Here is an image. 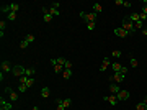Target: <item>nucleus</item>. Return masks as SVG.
I'll list each match as a JSON object with an SVG mask.
<instances>
[{"label":"nucleus","instance_id":"obj_1","mask_svg":"<svg viewBox=\"0 0 147 110\" xmlns=\"http://www.w3.org/2000/svg\"><path fill=\"white\" fill-rule=\"evenodd\" d=\"M80 18L85 21V23H96V13H85V12H80Z\"/></svg>","mask_w":147,"mask_h":110},{"label":"nucleus","instance_id":"obj_2","mask_svg":"<svg viewBox=\"0 0 147 110\" xmlns=\"http://www.w3.org/2000/svg\"><path fill=\"white\" fill-rule=\"evenodd\" d=\"M121 28H124L128 33H132V31L136 30V28H134V23L131 21V18H129V16H126V18H123V21H121Z\"/></svg>","mask_w":147,"mask_h":110},{"label":"nucleus","instance_id":"obj_3","mask_svg":"<svg viewBox=\"0 0 147 110\" xmlns=\"http://www.w3.org/2000/svg\"><path fill=\"white\" fill-rule=\"evenodd\" d=\"M13 76H16V77H21V76H25L26 74V69L23 67V66H20V64H16V66H13V71H12Z\"/></svg>","mask_w":147,"mask_h":110},{"label":"nucleus","instance_id":"obj_4","mask_svg":"<svg viewBox=\"0 0 147 110\" xmlns=\"http://www.w3.org/2000/svg\"><path fill=\"white\" fill-rule=\"evenodd\" d=\"M5 94L10 97V102L12 104H15V102H18V94H16L15 90L12 89V87H5Z\"/></svg>","mask_w":147,"mask_h":110},{"label":"nucleus","instance_id":"obj_5","mask_svg":"<svg viewBox=\"0 0 147 110\" xmlns=\"http://www.w3.org/2000/svg\"><path fill=\"white\" fill-rule=\"evenodd\" d=\"M111 69H113L114 72H121L126 76V72H128V67H124V66H121L119 63H111Z\"/></svg>","mask_w":147,"mask_h":110},{"label":"nucleus","instance_id":"obj_6","mask_svg":"<svg viewBox=\"0 0 147 110\" xmlns=\"http://www.w3.org/2000/svg\"><path fill=\"white\" fill-rule=\"evenodd\" d=\"M0 67H2V72H12L13 71V66H12L10 61H2Z\"/></svg>","mask_w":147,"mask_h":110},{"label":"nucleus","instance_id":"obj_7","mask_svg":"<svg viewBox=\"0 0 147 110\" xmlns=\"http://www.w3.org/2000/svg\"><path fill=\"white\" fill-rule=\"evenodd\" d=\"M124 77H126L124 74H121V72H114L113 76L110 77V81H113V82H119V84H121V82L124 81Z\"/></svg>","mask_w":147,"mask_h":110},{"label":"nucleus","instance_id":"obj_8","mask_svg":"<svg viewBox=\"0 0 147 110\" xmlns=\"http://www.w3.org/2000/svg\"><path fill=\"white\" fill-rule=\"evenodd\" d=\"M116 97H118V100H123V102H124V100H128V99H129V90L121 89V90H119L118 94H116Z\"/></svg>","mask_w":147,"mask_h":110},{"label":"nucleus","instance_id":"obj_9","mask_svg":"<svg viewBox=\"0 0 147 110\" xmlns=\"http://www.w3.org/2000/svg\"><path fill=\"white\" fill-rule=\"evenodd\" d=\"M113 31H114V35L119 36V38H128V36H129V33H128L124 28H114Z\"/></svg>","mask_w":147,"mask_h":110},{"label":"nucleus","instance_id":"obj_10","mask_svg":"<svg viewBox=\"0 0 147 110\" xmlns=\"http://www.w3.org/2000/svg\"><path fill=\"white\" fill-rule=\"evenodd\" d=\"M103 100H105V102H108L110 105H116V104L119 102V100H118V97H116V95H113V94H111V95H108V97H103Z\"/></svg>","mask_w":147,"mask_h":110},{"label":"nucleus","instance_id":"obj_11","mask_svg":"<svg viewBox=\"0 0 147 110\" xmlns=\"http://www.w3.org/2000/svg\"><path fill=\"white\" fill-rule=\"evenodd\" d=\"M0 107H2V110H12V104H8L5 99H0Z\"/></svg>","mask_w":147,"mask_h":110},{"label":"nucleus","instance_id":"obj_12","mask_svg":"<svg viewBox=\"0 0 147 110\" xmlns=\"http://www.w3.org/2000/svg\"><path fill=\"white\" fill-rule=\"evenodd\" d=\"M119 90H121V87H119L118 84H110V92H111L113 95H116Z\"/></svg>","mask_w":147,"mask_h":110},{"label":"nucleus","instance_id":"obj_13","mask_svg":"<svg viewBox=\"0 0 147 110\" xmlns=\"http://www.w3.org/2000/svg\"><path fill=\"white\" fill-rule=\"evenodd\" d=\"M47 13H49V15H51V16H57V15H59V8H56V7H49L47 8Z\"/></svg>","mask_w":147,"mask_h":110},{"label":"nucleus","instance_id":"obj_14","mask_svg":"<svg viewBox=\"0 0 147 110\" xmlns=\"http://www.w3.org/2000/svg\"><path fill=\"white\" fill-rule=\"evenodd\" d=\"M49 95H51V89H49V87H43L41 89V97L46 99V97H49Z\"/></svg>","mask_w":147,"mask_h":110},{"label":"nucleus","instance_id":"obj_15","mask_svg":"<svg viewBox=\"0 0 147 110\" xmlns=\"http://www.w3.org/2000/svg\"><path fill=\"white\" fill-rule=\"evenodd\" d=\"M108 66H111V63L108 61V58H105L103 63H101V66H100V71H106V69H108Z\"/></svg>","mask_w":147,"mask_h":110},{"label":"nucleus","instance_id":"obj_16","mask_svg":"<svg viewBox=\"0 0 147 110\" xmlns=\"http://www.w3.org/2000/svg\"><path fill=\"white\" fill-rule=\"evenodd\" d=\"M51 64H52V67H54L56 74H59V72H64V66H61V64H56V63H51Z\"/></svg>","mask_w":147,"mask_h":110},{"label":"nucleus","instance_id":"obj_17","mask_svg":"<svg viewBox=\"0 0 147 110\" xmlns=\"http://www.w3.org/2000/svg\"><path fill=\"white\" fill-rule=\"evenodd\" d=\"M103 12V7L100 5V3H95V5H93V13H101Z\"/></svg>","mask_w":147,"mask_h":110},{"label":"nucleus","instance_id":"obj_18","mask_svg":"<svg viewBox=\"0 0 147 110\" xmlns=\"http://www.w3.org/2000/svg\"><path fill=\"white\" fill-rule=\"evenodd\" d=\"M62 77H64V79H70V77H72V71H70V69H64Z\"/></svg>","mask_w":147,"mask_h":110},{"label":"nucleus","instance_id":"obj_19","mask_svg":"<svg viewBox=\"0 0 147 110\" xmlns=\"http://www.w3.org/2000/svg\"><path fill=\"white\" fill-rule=\"evenodd\" d=\"M8 5H10V12H18L20 10V5H18V3H8Z\"/></svg>","mask_w":147,"mask_h":110},{"label":"nucleus","instance_id":"obj_20","mask_svg":"<svg viewBox=\"0 0 147 110\" xmlns=\"http://www.w3.org/2000/svg\"><path fill=\"white\" fill-rule=\"evenodd\" d=\"M62 105H64L65 108H69L70 105H72V100H70L69 97H67V99H62Z\"/></svg>","mask_w":147,"mask_h":110},{"label":"nucleus","instance_id":"obj_21","mask_svg":"<svg viewBox=\"0 0 147 110\" xmlns=\"http://www.w3.org/2000/svg\"><path fill=\"white\" fill-rule=\"evenodd\" d=\"M34 72H36V69H34V67H28V69H26V76H28V77H33Z\"/></svg>","mask_w":147,"mask_h":110},{"label":"nucleus","instance_id":"obj_22","mask_svg":"<svg viewBox=\"0 0 147 110\" xmlns=\"http://www.w3.org/2000/svg\"><path fill=\"white\" fill-rule=\"evenodd\" d=\"M129 18L132 23H136V21H139V13H132V15H129Z\"/></svg>","mask_w":147,"mask_h":110},{"label":"nucleus","instance_id":"obj_23","mask_svg":"<svg viewBox=\"0 0 147 110\" xmlns=\"http://www.w3.org/2000/svg\"><path fill=\"white\" fill-rule=\"evenodd\" d=\"M136 110H147V105L144 102H139V104L136 105Z\"/></svg>","mask_w":147,"mask_h":110},{"label":"nucleus","instance_id":"obj_24","mask_svg":"<svg viewBox=\"0 0 147 110\" xmlns=\"http://www.w3.org/2000/svg\"><path fill=\"white\" fill-rule=\"evenodd\" d=\"M134 28L136 30H142V28H144V21H136V23H134Z\"/></svg>","mask_w":147,"mask_h":110},{"label":"nucleus","instance_id":"obj_25","mask_svg":"<svg viewBox=\"0 0 147 110\" xmlns=\"http://www.w3.org/2000/svg\"><path fill=\"white\" fill-rule=\"evenodd\" d=\"M52 18H54V16H51V15H49V13H44V15H43V20L46 21V23H49V21H51Z\"/></svg>","mask_w":147,"mask_h":110},{"label":"nucleus","instance_id":"obj_26","mask_svg":"<svg viewBox=\"0 0 147 110\" xmlns=\"http://www.w3.org/2000/svg\"><path fill=\"white\" fill-rule=\"evenodd\" d=\"M7 18L10 20V21H13V20H16V13H15V12H10V13H8V15H7Z\"/></svg>","mask_w":147,"mask_h":110},{"label":"nucleus","instance_id":"obj_27","mask_svg":"<svg viewBox=\"0 0 147 110\" xmlns=\"http://www.w3.org/2000/svg\"><path fill=\"white\" fill-rule=\"evenodd\" d=\"M25 86H26V87H33V86H34V77H30L28 81H26Z\"/></svg>","mask_w":147,"mask_h":110},{"label":"nucleus","instance_id":"obj_28","mask_svg":"<svg viewBox=\"0 0 147 110\" xmlns=\"http://www.w3.org/2000/svg\"><path fill=\"white\" fill-rule=\"evenodd\" d=\"M25 39H26L28 43H33L36 38H34V35H26V36H25Z\"/></svg>","mask_w":147,"mask_h":110},{"label":"nucleus","instance_id":"obj_29","mask_svg":"<svg viewBox=\"0 0 147 110\" xmlns=\"http://www.w3.org/2000/svg\"><path fill=\"white\" fill-rule=\"evenodd\" d=\"M129 61H131V66H132V67H137V66H139V61H137L136 58H131Z\"/></svg>","mask_w":147,"mask_h":110},{"label":"nucleus","instance_id":"obj_30","mask_svg":"<svg viewBox=\"0 0 147 110\" xmlns=\"http://www.w3.org/2000/svg\"><path fill=\"white\" fill-rule=\"evenodd\" d=\"M111 54H113V58H121V51H119V49H113Z\"/></svg>","mask_w":147,"mask_h":110},{"label":"nucleus","instance_id":"obj_31","mask_svg":"<svg viewBox=\"0 0 147 110\" xmlns=\"http://www.w3.org/2000/svg\"><path fill=\"white\" fill-rule=\"evenodd\" d=\"M28 45H30V43L26 41V39H21V43H20V48H21V49H25V48H28Z\"/></svg>","mask_w":147,"mask_h":110},{"label":"nucleus","instance_id":"obj_32","mask_svg":"<svg viewBox=\"0 0 147 110\" xmlns=\"http://www.w3.org/2000/svg\"><path fill=\"white\" fill-rule=\"evenodd\" d=\"M26 89H28V87H26L25 84H20V86H18V92H20V94H23V92H26Z\"/></svg>","mask_w":147,"mask_h":110},{"label":"nucleus","instance_id":"obj_33","mask_svg":"<svg viewBox=\"0 0 147 110\" xmlns=\"http://www.w3.org/2000/svg\"><path fill=\"white\" fill-rule=\"evenodd\" d=\"M0 10H2L3 13H7V15H8V13H10V5H3L2 8H0Z\"/></svg>","mask_w":147,"mask_h":110},{"label":"nucleus","instance_id":"obj_34","mask_svg":"<svg viewBox=\"0 0 147 110\" xmlns=\"http://www.w3.org/2000/svg\"><path fill=\"white\" fill-rule=\"evenodd\" d=\"M28 79H30V77L26 76V74H25V76H21V77H20V84H26V81H28Z\"/></svg>","mask_w":147,"mask_h":110},{"label":"nucleus","instance_id":"obj_35","mask_svg":"<svg viewBox=\"0 0 147 110\" xmlns=\"http://www.w3.org/2000/svg\"><path fill=\"white\" fill-rule=\"evenodd\" d=\"M139 20H141V21H145V20H147V15H145L144 12H141V13H139Z\"/></svg>","mask_w":147,"mask_h":110},{"label":"nucleus","instance_id":"obj_36","mask_svg":"<svg viewBox=\"0 0 147 110\" xmlns=\"http://www.w3.org/2000/svg\"><path fill=\"white\" fill-rule=\"evenodd\" d=\"M64 69H72V63H70V61H67V63L64 64Z\"/></svg>","mask_w":147,"mask_h":110},{"label":"nucleus","instance_id":"obj_37","mask_svg":"<svg viewBox=\"0 0 147 110\" xmlns=\"http://www.w3.org/2000/svg\"><path fill=\"white\" fill-rule=\"evenodd\" d=\"M5 28H7V23H5V21L2 20V21H0V30H2V31H3V30H5Z\"/></svg>","mask_w":147,"mask_h":110},{"label":"nucleus","instance_id":"obj_38","mask_svg":"<svg viewBox=\"0 0 147 110\" xmlns=\"http://www.w3.org/2000/svg\"><path fill=\"white\" fill-rule=\"evenodd\" d=\"M87 28L88 30H95V23H87Z\"/></svg>","mask_w":147,"mask_h":110},{"label":"nucleus","instance_id":"obj_39","mask_svg":"<svg viewBox=\"0 0 147 110\" xmlns=\"http://www.w3.org/2000/svg\"><path fill=\"white\" fill-rule=\"evenodd\" d=\"M141 33H142V35H144V36H147V26H144V28H142V30H141Z\"/></svg>","mask_w":147,"mask_h":110},{"label":"nucleus","instance_id":"obj_40","mask_svg":"<svg viewBox=\"0 0 147 110\" xmlns=\"http://www.w3.org/2000/svg\"><path fill=\"white\" fill-rule=\"evenodd\" d=\"M56 110H65V107H64L62 104H57V108H56Z\"/></svg>","mask_w":147,"mask_h":110},{"label":"nucleus","instance_id":"obj_41","mask_svg":"<svg viewBox=\"0 0 147 110\" xmlns=\"http://www.w3.org/2000/svg\"><path fill=\"white\" fill-rule=\"evenodd\" d=\"M114 3H116V5H124L123 0H114Z\"/></svg>","mask_w":147,"mask_h":110},{"label":"nucleus","instance_id":"obj_42","mask_svg":"<svg viewBox=\"0 0 147 110\" xmlns=\"http://www.w3.org/2000/svg\"><path fill=\"white\" fill-rule=\"evenodd\" d=\"M142 12H144L145 15H147V5H144V7H142Z\"/></svg>","mask_w":147,"mask_h":110},{"label":"nucleus","instance_id":"obj_43","mask_svg":"<svg viewBox=\"0 0 147 110\" xmlns=\"http://www.w3.org/2000/svg\"><path fill=\"white\" fill-rule=\"evenodd\" d=\"M33 110H39V107H38V105H34V107H33Z\"/></svg>","mask_w":147,"mask_h":110},{"label":"nucleus","instance_id":"obj_44","mask_svg":"<svg viewBox=\"0 0 147 110\" xmlns=\"http://www.w3.org/2000/svg\"><path fill=\"white\" fill-rule=\"evenodd\" d=\"M142 102H144V104H145V105H147V97H145V99H144V100H142Z\"/></svg>","mask_w":147,"mask_h":110}]
</instances>
